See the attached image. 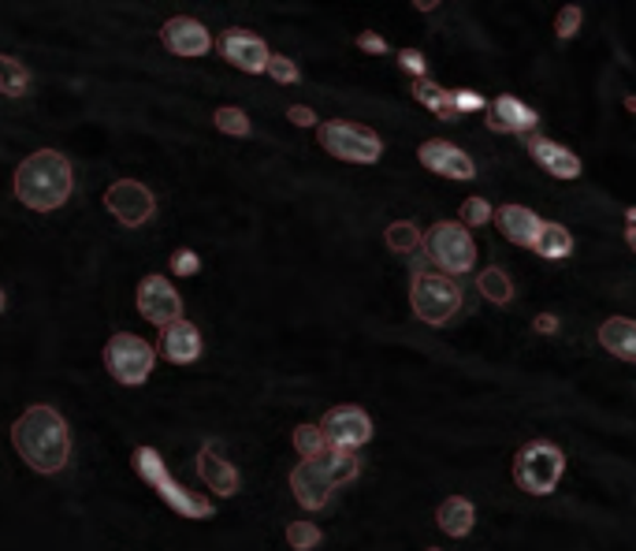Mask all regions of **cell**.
I'll return each instance as SVG.
<instances>
[{"mask_svg":"<svg viewBox=\"0 0 636 551\" xmlns=\"http://www.w3.org/2000/svg\"><path fill=\"white\" fill-rule=\"evenodd\" d=\"M290 492H295V500L302 503V507L324 511L332 500V492H335V484L313 466V458H302V463L290 469Z\"/></svg>","mask_w":636,"mask_h":551,"instance_id":"15","label":"cell"},{"mask_svg":"<svg viewBox=\"0 0 636 551\" xmlns=\"http://www.w3.org/2000/svg\"><path fill=\"white\" fill-rule=\"evenodd\" d=\"M220 52L227 64H235L239 71H250V75H261V71H268V45L257 38V34L250 31H239V26H231V31L220 38Z\"/></svg>","mask_w":636,"mask_h":551,"instance_id":"12","label":"cell"},{"mask_svg":"<svg viewBox=\"0 0 636 551\" xmlns=\"http://www.w3.org/2000/svg\"><path fill=\"white\" fill-rule=\"evenodd\" d=\"M75 191V176L60 149H38L15 168V197L34 213H52Z\"/></svg>","mask_w":636,"mask_h":551,"instance_id":"2","label":"cell"},{"mask_svg":"<svg viewBox=\"0 0 636 551\" xmlns=\"http://www.w3.org/2000/svg\"><path fill=\"white\" fill-rule=\"evenodd\" d=\"M160 355H165L171 366H190V361L202 358V332H197V324H190L187 318L168 324V328L160 332Z\"/></svg>","mask_w":636,"mask_h":551,"instance_id":"16","label":"cell"},{"mask_svg":"<svg viewBox=\"0 0 636 551\" xmlns=\"http://www.w3.org/2000/svg\"><path fill=\"white\" fill-rule=\"evenodd\" d=\"M384 239H387V247L395 250V254H413V250L424 242V235L417 231V224L398 220V224H391V228L384 231Z\"/></svg>","mask_w":636,"mask_h":551,"instance_id":"28","label":"cell"},{"mask_svg":"<svg viewBox=\"0 0 636 551\" xmlns=\"http://www.w3.org/2000/svg\"><path fill=\"white\" fill-rule=\"evenodd\" d=\"M629 228H636V205H633V209H629Z\"/></svg>","mask_w":636,"mask_h":551,"instance_id":"43","label":"cell"},{"mask_svg":"<svg viewBox=\"0 0 636 551\" xmlns=\"http://www.w3.org/2000/svg\"><path fill=\"white\" fill-rule=\"evenodd\" d=\"M287 120L295 123V128H316V112L305 105H290L287 108Z\"/></svg>","mask_w":636,"mask_h":551,"instance_id":"38","label":"cell"},{"mask_svg":"<svg viewBox=\"0 0 636 551\" xmlns=\"http://www.w3.org/2000/svg\"><path fill=\"white\" fill-rule=\"evenodd\" d=\"M12 444L20 451L23 463L45 477L60 474L71 458L68 421L52 406H31V410H23L12 424Z\"/></svg>","mask_w":636,"mask_h":551,"instance_id":"1","label":"cell"},{"mask_svg":"<svg viewBox=\"0 0 636 551\" xmlns=\"http://www.w3.org/2000/svg\"><path fill=\"white\" fill-rule=\"evenodd\" d=\"M625 108H629V112H636V97H633V94L625 97Z\"/></svg>","mask_w":636,"mask_h":551,"instance_id":"42","label":"cell"},{"mask_svg":"<svg viewBox=\"0 0 636 551\" xmlns=\"http://www.w3.org/2000/svg\"><path fill=\"white\" fill-rule=\"evenodd\" d=\"M461 220L472 224V228L492 224V205H488L484 197H466V205H461Z\"/></svg>","mask_w":636,"mask_h":551,"instance_id":"34","label":"cell"},{"mask_svg":"<svg viewBox=\"0 0 636 551\" xmlns=\"http://www.w3.org/2000/svg\"><path fill=\"white\" fill-rule=\"evenodd\" d=\"M321 432L328 440V447L353 451L372 440V418L361 406H332L321 421Z\"/></svg>","mask_w":636,"mask_h":551,"instance_id":"10","label":"cell"},{"mask_svg":"<svg viewBox=\"0 0 636 551\" xmlns=\"http://www.w3.org/2000/svg\"><path fill=\"white\" fill-rule=\"evenodd\" d=\"M451 101H454V112H484L488 108V101L477 89H451Z\"/></svg>","mask_w":636,"mask_h":551,"instance_id":"35","label":"cell"},{"mask_svg":"<svg viewBox=\"0 0 636 551\" xmlns=\"http://www.w3.org/2000/svg\"><path fill=\"white\" fill-rule=\"evenodd\" d=\"M197 268H202V257H197L194 250H176V254H171V273L176 276H194Z\"/></svg>","mask_w":636,"mask_h":551,"instance_id":"36","label":"cell"},{"mask_svg":"<svg viewBox=\"0 0 636 551\" xmlns=\"http://www.w3.org/2000/svg\"><path fill=\"white\" fill-rule=\"evenodd\" d=\"M432 551H440V548H432Z\"/></svg>","mask_w":636,"mask_h":551,"instance_id":"45","label":"cell"},{"mask_svg":"<svg viewBox=\"0 0 636 551\" xmlns=\"http://www.w3.org/2000/svg\"><path fill=\"white\" fill-rule=\"evenodd\" d=\"M599 343L611 350L614 358L636 361V321L629 318H611L599 324Z\"/></svg>","mask_w":636,"mask_h":551,"instance_id":"22","label":"cell"},{"mask_svg":"<svg viewBox=\"0 0 636 551\" xmlns=\"http://www.w3.org/2000/svg\"><path fill=\"white\" fill-rule=\"evenodd\" d=\"M536 254L540 257H569L574 254V235H569V228H562V224H543V231H540V239H536Z\"/></svg>","mask_w":636,"mask_h":551,"instance_id":"24","label":"cell"},{"mask_svg":"<svg viewBox=\"0 0 636 551\" xmlns=\"http://www.w3.org/2000/svg\"><path fill=\"white\" fill-rule=\"evenodd\" d=\"M435 522H440V529L447 532V537L461 540V537H469L472 522H477V511H472V503L466 495H447V500L440 503V511H435Z\"/></svg>","mask_w":636,"mask_h":551,"instance_id":"21","label":"cell"},{"mask_svg":"<svg viewBox=\"0 0 636 551\" xmlns=\"http://www.w3.org/2000/svg\"><path fill=\"white\" fill-rule=\"evenodd\" d=\"M410 306L424 324L440 328V324H447L461 310V287L451 276H440V273H413Z\"/></svg>","mask_w":636,"mask_h":551,"instance_id":"6","label":"cell"},{"mask_svg":"<svg viewBox=\"0 0 636 551\" xmlns=\"http://www.w3.org/2000/svg\"><path fill=\"white\" fill-rule=\"evenodd\" d=\"M358 49L361 52H387V41L380 38V34L365 31V34H358Z\"/></svg>","mask_w":636,"mask_h":551,"instance_id":"39","label":"cell"},{"mask_svg":"<svg viewBox=\"0 0 636 551\" xmlns=\"http://www.w3.org/2000/svg\"><path fill=\"white\" fill-rule=\"evenodd\" d=\"M562 469H566L562 447H554L551 440H532V444H525L521 451H517L514 481H517V488H525V492H532V495H548L559 488Z\"/></svg>","mask_w":636,"mask_h":551,"instance_id":"4","label":"cell"},{"mask_svg":"<svg viewBox=\"0 0 636 551\" xmlns=\"http://www.w3.org/2000/svg\"><path fill=\"white\" fill-rule=\"evenodd\" d=\"M529 153L536 157V165L548 168L554 179H577V176H580V157H577L574 149L562 146V142L532 139V142H529Z\"/></svg>","mask_w":636,"mask_h":551,"instance_id":"20","label":"cell"},{"mask_svg":"<svg viewBox=\"0 0 636 551\" xmlns=\"http://www.w3.org/2000/svg\"><path fill=\"white\" fill-rule=\"evenodd\" d=\"M153 361H157V350L145 339L131 336V332H120L105 343V369L112 381H120L127 387H139L149 381Z\"/></svg>","mask_w":636,"mask_h":551,"instance_id":"7","label":"cell"},{"mask_svg":"<svg viewBox=\"0 0 636 551\" xmlns=\"http://www.w3.org/2000/svg\"><path fill=\"white\" fill-rule=\"evenodd\" d=\"M268 75L276 79V83H298V64L284 52H272L268 57Z\"/></svg>","mask_w":636,"mask_h":551,"instance_id":"33","label":"cell"},{"mask_svg":"<svg viewBox=\"0 0 636 551\" xmlns=\"http://www.w3.org/2000/svg\"><path fill=\"white\" fill-rule=\"evenodd\" d=\"M398 64H403L417 79H424V68H429V64H424V52L421 49H403V52H398Z\"/></svg>","mask_w":636,"mask_h":551,"instance_id":"37","label":"cell"},{"mask_svg":"<svg viewBox=\"0 0 636 551\" xmlns=\"http://www.w3.org/2000/svg\"><path fill=\"white\" fill-rule=\"evenodd\" d=\"M213 120H216V128H220L224 134H235V139H247V134H250V128H253V123H250V116L242 112V108H231V105L216 108V116H213Z\"/></svg>","mask_w":636,"mask_h":551,"instance_id":"29","label":"cell"},{"mask_svg":"<svg viewBox=\"0 0 636 551\" xmlns=\"http://www.w3.org/2000/svg\"><path fill=\"white\" fill-rule=\"evenodd\" d=\"M477 287H480V295L495 306H511V298H514V279L506 276L503 268H484L477 279Z\"/></svg>","mask_w":636,"mask_h":551,"instance_id":"26","label":"cell"},{"mask_svg":"<svg viewBox=\"0 0 636 551\" xmlns=\"http://www.w3.org/2000/svg\"><path fill=\"white\" fill-rule=\"evenodd\" d=\"M413 97L421 101L424 108H432L440 120H454V101H451V89H443V86H435V83H429V79H417L413 83Z\"/></svg>","mask_w":636,"mask_h":551,"instance_id":"25","label":"cell"},{"mask_svg":"<svg viewBox=\"0 0 636 551\" xmlns=\"http://www.w3.org/2000/svg\"><path fill=\"white\" fill-rule=\"evenodd\" d=\"M316 142H321V149H328L332 157L353 160V165H376L380 153H384V142H380L376 131L361 128V123H350V120L316 123Z\"/></svg>","mask_w":636,"mask_h":551,"instance_id":"5","label":"cell"},{"mask_svg":"<svg viewBox=\"0 0 636 551\" xmlns=\"http://www.w3.org/2000/svg\"><path fill=\"white\" fill-rule=\"evenodd\" d=\"M417 157H421V165L435 171V176H447V179H472L477 176V165L469 160V153L466 149H458L454 142L447 139H429L421 149H417Z\"/></svg>","mask_w":636,"mask_h":551,"instance_id":"13","label":"cell"},{"mask_svg":"<svg viewBox=\"0 0 636 551\" xmlns=\"http://www.w3.org/2000/svg\"><path fill=\"white\" fill-rule=\"evenodd\" d=\"M31 89V71L23 68V60L0 57V94L4 97H23Z\"/></svg>","mask_w":636,"mask_h":551,"instance_id":"27","label":"cell"},{"mask_svg":"<svg viewBox=\"0 0 636 551\" xmlns=\"http://www.w3.org/2000/svg\"><path fill=\"white\" fill-rule=\"evenodd\" d=\"M134 469H139V477L149 488H157V495L168 503L176 514H183V518H213V507H208V500H202V495L187 492L179 481H171L165 458L157 455L153 447H139L134 451Z\"/></svg>","mask_w":636,"mask_h":551,"instance_id":"3","label":"cell"},{"mask_svg":"<svg viewBox=\"0 0 636 551\" xmlns=\"http://www.w3.org/2000/svg\"><path fill=\"white\" fill-rule=\"evenodd\" d=\"M134 298H139V313L149 324H157V328L183 321V298H179V291L165 276H145Z\"/></svg>","mask_w":636,"mask_h":551,"instance_id":"11","label":"cell"},{"mask_svg":"<svg viewBox=\"0 0 636 551\" xmlns=\"http://www.w3.org/2000/svg\"><path fill=\"white\" fill-rule=\"evenodd\" d=\"M313 466L321 469V474L328 477L335 488L353 481V477H358V469H361L358 455H353V451H339V447H324L321 455H313Z\"/></svg>","mask_w":636,"mask_h":551,"instance_id":"23","label":"cell"},{"mask_svg":"<svg viewBox=\"0 0 636 551\" xmlns=\"http://www.w3.org/2000/svg\"><path fill=\"white\" fill-rule=\"evenodd\" d=\"M625 239H629V250L636 254V228H629V231H625Z\"/></svg>","mask_w":636,"mask_h":551,"instance_id":"41","label":"cell"},{"mask_svg":"<svg viewBox=\"0 0 636 551\" xmlns=\"http://www.w3.org/2000/svg\"><path fill=\"white\" fill-rule=\"evenodd\" d=\"M324 540V532L313 526V522H290L287 526V544L295 551H313Z\"/></svg>","mask_w":636,"mask_h":551,"instance_id":"31","label":"cell"},{"mask_svg":"<svg viewBox=\"0 0 636 551\" xmlns=\"http://www.w3.org/2000/svg\"><path fill=\"white\" fill-rule=\"evenodd\" d=\"M532 324H536V332H543V336H554V332H559V318H554V313H540Z\"/></svg>","mask_w":636,"mask_h":551,"instance_id":"40","label":"cell"},{"mask_svg":"<svg viewBox=\"0 0 636 551\" xmlns=\"http://www.w3.org/2000/svg\"><path fill=\"white\" fill-rule=\"evenodd\" d=\"M421 247L429 250V257L443 268V273L466 276L469 268L477 265V242H472V235L454 220L432 224V231L424 235Z\"/></svg>","mask_w":636,"mask_h":551,"instance_id":"8","label":"cell"},{"mask_svg":"<svg viewBox=\"0 0 636 551\" xmlns=\"http://www.w3.org/2000/svg\"><path fill=\"white\" fill-rule=\"evenodd\" d=\"M488 128H492L495 134H521V131H532L536 123H540V116L532 112L529 105H521L514 94H503V97H495V105L488 108Z\"/></svg>","mask_w":636,"mask_h":551,"instance_id":"18","label":"cell"},{"mask_svg":"<svg viewBox=\"0 0 636 551\" xmlns=\"http://www.w3.org/2000/svg\"><path fill=\"white\" fill-rule=\"evenodd\" d=\"M105 209L123 224V228H142L157 209V197L139 179H116L105 191Z\"/></svg>","mask_w":636,"mask_h":551,"instance_id":"9","label":"cell"},{"mask_svg":"<svg viewBox=\"0 0 636 551\" xmlns=\"http://www.w3.org/2000/svg\"><path fill=\"white\" fill-rule=\"evenodd\" d=\"M197 477L213 488L216 495H235L239 492V469H235L213 444L197 451Z\"/></svg>","mask_w":636,"mask_h":551,"instance_id":"19","label":"cell"},{"mask_svg":"<svg viewBox=\"0 0 636 551\" xmlns=\"http://www.w3.org/2000/svg\"><path fill=\"white\" fill-rule=\"evenodd\" d=\"M295 447H298V455H302V458L321 455V451L328 447L321 424H298V429H295Z\"/></svg>","mask_w":636,"mask_h":551,"instance_id":"30","label":"cell"},{"mask_svg":"<svg viewBox=\"0 0 636 551\" xmlns=\"http://www.w3.org/2000/svg\"><path fill=\"white\" fill-rule=\"evenodd\" d=\"M580 23H585V12H580L577 4H566L559 12V20H554V34H559L562 41H569L580 31Z\"/></svg>","mask_w":636,"mask_h":551,"instance_id":"32","label":"cell"},{"mask_svg":"<svg viewBox=\"0 0 636 551\" xmlns=\"http://www.w3.org/2000/svg\"><path fill=\"white\" fill-rule=\"evenodd\" d=\"M495 224L514 247H529V250L536 247V239H540V231H543V220L532 209H525V205H499Z\"/></svg>","mask_w":636,"mask_h":551,"instance_id":"17","label":"cell"},{"mask_svg":"<svg viewBox=\"0 0 636 551\" xmlns=\"http://www.w3.org/2000/svg\"><path fill=\"white\" fill-rule=\"evenodd\" d=\"M160 41H165V49L176 52V57H205V52L213 49L208 31L197 20H190V15H176V20H168L160 26Z\"/></svg>","mask_w":636,"mask_h":551,"instance_id":"14","label":"cell"},{"mask_svg":"<svg viewBox=\"0 0 636 551\" xmlns=\"http://www.w3.org/2000/svg\"><path fill=\"white\" fill-rule=\"evenodd\" d=\"M0 313H4V291H0Z\"/></svg>","mask_w":636,"mask_h":551,"instance_id":"44","label":"cell"}]
</instances>
